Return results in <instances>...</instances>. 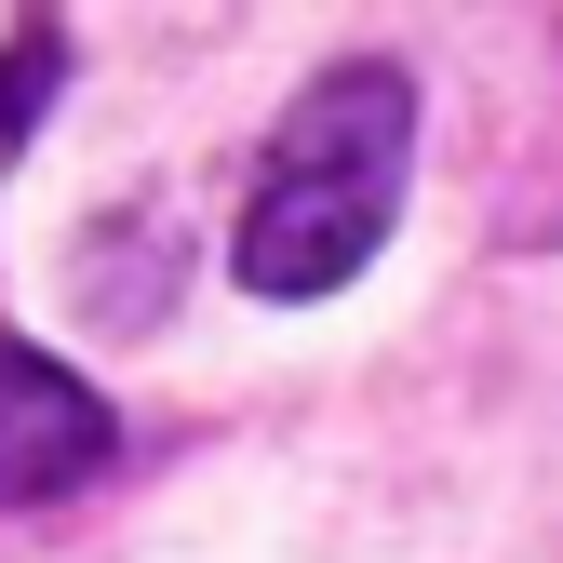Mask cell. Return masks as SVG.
Segmentation results:
<instances>
[{
    "label": "cell",
    "mask_w": 563,
    "mask_h": 563,
    "mask_svg": "<svg viewBox=\"0 0 563 563\" xmlns=\"http://www.w3.org/2000/svg\"><path fill=\"white\" fill-rule=\"evenodd\" d=\"M402 162H416V81L389 54H349L322 81L282 108L268 162H255V201H242V242L229 268L255 296H335L349 268H363L402 216Z\"/></svg>",
    "instance_id": "6da1fadb"
},
{
    "label": "cell",
    "mask_w": 563,
    "mask_h": 563,
    "mask_svg": "<svg viewBox=\"0 0 563 563\" xmlns=\"http://www.w3.org/2000/svg\"><path fill=\"white\" fill-rule=\"evenodd\" d=\"M108 402L81 389V376H67L54 363V349H14V335H0V497H67V483H95L108 470Z\"/></svg>",
    "instance_id": "7a4b0ae2"
},
{
    "label": "cell",
    "mask_w": 563,
    "mask_h": 563,
    "mask_svg": "<svg viewBox=\"0 0 563 563\" xmlns=\"http://www.w3.org/2000/svg\"><path fill=\"white\" fill-rule=\"evenodd\" d=\"M41 95H54V27H27L14 54H0V134H27V121H41Z\"/></svg>",
    "instance_id": "3957f363"
}]
</instances>
